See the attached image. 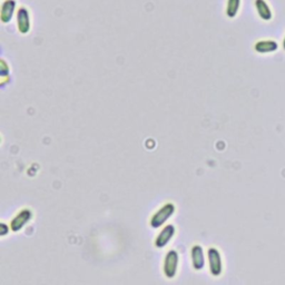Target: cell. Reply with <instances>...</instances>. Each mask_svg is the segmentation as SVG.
<instances>
[{"mask_svg": "<svg viewBox=\"0 0 285 285\" xmlns=\"http://www.w3.org/2000/svg\"><path fill=\"white\" fill-rule=\"evenodd\" d=\"M175 213V205L173 203H166L152 216L150 225L153 229H159L172 218Z\"/></svg>", "mask_w": 285, "mask_h": 285, "instance_id": "obj_1", "label": "cell"}, {"mask_svg": "<svg viewBox=\"0 0 285 285\" xmlns=\"http://www.w3.org/2000/svg\"><path fill=\"white\" fill-rule=\"evenodd\" d=\"M179 263H180V256L179 253L175 250H170L165 255L164 260V274L169 280H172L177 274L179 270Z\"/></svg>", "mask_w": 285, "mask_h": 285, "instance_id": "obj_2", "label": "cell"}, {"mask_svg": "<svg viewBox=\"0 0 285 285\" xmlns=\"http://www.w3.org/2000/svg\"><path fill=\"white\" fill-rule=\"evenodd\" d=\"M207 260L210 274L215 277L220 276L223 273V261L220 251L216 247H209L207 250Z\"/></svg>", "mask_w": 285, "mask_h": 285, "instance_id": "obj_3", "label": "cell"}, {"mask_svg": "<svg viewBox=\"0 0 285 285\" xmlns=\"http://www.w3.org/2000/svg\"><path fill=\"white\" fill-rule=\"evenodd\" d=\"M32 218V212L30 209L28 208H24L21 209L20 212H18L15 218L11 220L10 222V231L17 233V232H20L24 227L29 223L30 220Z\"/></svg>", "mask_w": 285, "mask_h": 285, "instance_id": "obj_4", "label": "cell"}, {"mask_svg": "<svg viewBox=\"0 0 285 285\" xmlns=\"http://www.w3.org/2000/svg\"><path fill=\"white\" fill-rule=\"evenodd\" d=\"M175 226L172 224H168L164 227V229L159 232L155 239V246L157 248H164L166 245L170 242V239L173 238L175 234Z\"/></svg>", "mask_w": 285, "mask_h": 285, "instance_id": "obj_5", "label": "cell"}, {"mask_svg": "<svg viewBox=\"0 0 285 285\" xmlns=\"http://www.w3.org/2000/svg\"><path fill=\"white\" fill-rule=\"evenodd\" d=\"M192 256V263L193 267L196 271L203 270L205 265V256H204V250L201 245H194L191 251Z\"/></svg>", "mask_w": 285, "mask_h": 285, "instance_id": "obj_6", "label": "cell"}, {"mask_svg": "<svg viewBox=\"0 0 285 285\" xmlns=\"http://www.w3.org/2000/svg\"><path fill=\"white\" fill-rule=\"evenodd\" d=\"M254 48L259 54L274 53L278 49V44L275 41H261L255 44Z\"/></svg>", "mask_w": 285, "mask_h": 285, "instance_id": "obj_7", "label": "cell"}, {"mask_svg": "<svg viewBox=\"0 0 285 285\" xmlns=\"http://www.w3.org/2000/svg\"><path fill=\"white\" fill-rule=\"evenodd\" d=\"M255 7L262 19L265 21H269L272 19V10L265 0H255Z\"/></svg>", "mask_w": 285, "mask_h": 285, "instance_id": "obj_8", "label": "cell"}, {"mask_svg": "<svg viewBox=\"0 0 285 285\" xmlns=\"http://www.w3.org/2000/svg\"><path fill=\"white\" fill-rule=\"evenodd\" d=\"M17 22H18V28L21 33H27L29 31V14H28L27 9L20 8L18 11V18H17Z\"/></svg>", "mask_w": 285, "mask_h": 285, "instance_id": "obj_9", "label": "cell"}, {"mask_svg": "<svg viewBox=\"0 0 285 285\" xmlns=\"http://www.w3.org/2000/svg\"><path fill=\"white\" fill-rule=\"evenodd\" d=\"M14 9H15V3L13 0H7L4 5H3V9H2V20L4 22H7L11 19L14 14Z\"/></svg>", "mask_w": 285, "mask_h": 285, "instance_id": "obj_10", "label": "cell"}, {"mask_svg": "<svg viewBox=\"0 0 285 285\" xmlns=\"http://www.w3.org/2000/svg\"><path fill=\"white\" fill-rule=\"evenodd\" d=\"M239 6H241V0H229L227 2V9H226V15L230 18H234L237 15Z\"/></svg>", "mask_w": 285, "mask_h": 285, "instance_id": "obj_11", "label": "cell"}, {"mask_svg": "<svg viewBox=\"0 0 285 285\" xmlns=\"http://www.w3.org/2000/svg\"><path fill=\"white\" fill-rule=\"evenodd\" d=\"M0 229H2V230H0V235L5 236L6 234H8L10 225H7L6 223H2V224H0Z\"/></svg>", "mask_w": 285, "mask_h": 285, "instance_id": "obj_12", "label": "cell"}, {"mask_svg": "<svg viewBox=\"0 0 285 285\" xmlns=\"http://www.w3.org/2000/svg\"><path fill=\"white\" fill-rule=\"evenodd\" d=\"M283 49L285 50V37H284V41H283Z\"/></svg>", "mask_w": 285, "mask_h": 285, "instance_id": "obj_13", "label": "cell"}]
</instances>
